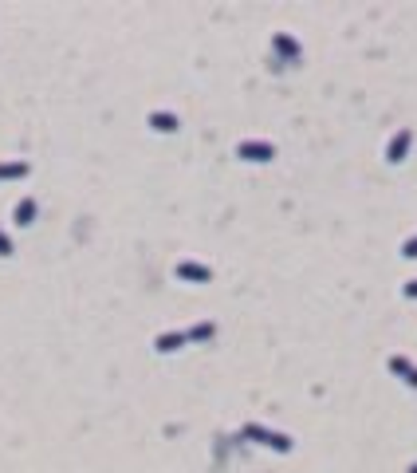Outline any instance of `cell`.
<instances>
[{"instance_id":"obj_5","label":"cell","mask_w":417,"mask_h":473,"mask_svg":"<svg viewBox=\"0 0 417 473\" xmlns=\"http://www.w3.org/2000/svg\"><path fill=\"white\" fill-rule=\"evenodd\" d=\"M390 371H394L406 387H413V391H417V367L406 359V355H390Z\"/></svg>"},{"instance_id":"obj_3","label":"cell","mask_w":417,"mask_h":473,"mask_svg":"<svg viewBox=\"0 0 417 473\" xmlns=\"http://www.w3.org/2000/svg\"><path fill=\"white\" fill-rule=\"evenodd\" d=\"M173 276L185 280V284H208V280H213V268H208V264H197V261H178Z\"/></svg>"},{"instance_id":"obj_1","label":"cell","mask_w":417,"mask_h":473,"mask_svg":"<svg viewBox=\"0 0 417 473\" xmlns=\"http://www.w3.org/2000/svg\"><path fill=\"white\" fill-rule=\"evenodd\" d=\"M244 438H252V442H260V446H268V450H276V453H288V450H291V438H288V434L264 430V426H256V422L244 426Z\"/></svg>"},{"instance_id":"obj_11","label":"cell","mask_w":417,"mask_h":473,"mask_svg":"<svg viewBox=\"0 0 417 473\" xmlns=\"http://www.w3.org/2000/svg\"><path fill=\"white\" fill-rule=\"evenodd\" d=\"M28 174V162H4L0 166V178H24Z\"/></svg>"},{"instance_id":"obj_8","label":"cell","mask_w":417,"mask_h":473,"mask_svg":"<svg viewBox=\"0 0 417 473\" xmlns=\"http://www.w3.org/2000/svg\"><path fill=\"white\" fill-rule=\"evenodd\" d=\"M150 127H154L158 134H173L181 122H178V115H169V111H154L150 115Z\"/></svg>"},{"instance_id":"obj_15","label":"cell","mask_w":417,"mask_h":473,"mask_svg":"<svg viewBox=\"0 0 417 473\" xmlns=\"http://www.w3.org/2000/svg\"><path fill=\"white\" fill-rule=\"evenodd\" d=\"M409 473H417V462H413V465H409Z\"/></svg>"},{"instance_id":"obj_14","label":"cell","mask_w":417,"mask_h":473,"mask_svg":"<svg viewBox=\"0 0 417 473\" xmlns=\"http://www.w3.org/2000/svg\"><path fill=\"white\" fill-rule=\"evenodd\" d=\"M402 292H406V300H417V280H409L406 288H402Z\"/></svg>"},{"instance_id":"obj_10","label":"cell","mask_w":417,"mask_h":473,"mask_svg":"<svg viewBox=\"0 0 417 473\" xmlns=\"http://www.w3.org/2000/svg\"><path fill=\"white\" fill-rule=\"evenodd\" d=\"M213 335H217V323H193V328H189V343H208L213 339Z\"/></svg>"},{"instance_id":"obj_6","label":"cell","mask_w":417,"mask_h":473,"mask_svg":"<svg viewBox=\"0 0 417 473\" xmlns=\"http://www.w3.org/2000/svg\"><path fill=\"white\" fill-rule=\"evenodd\" d=\"M189 343V332H161L158 339H154V347H158L161 355H173V351H181Z\"/></svg>"},{"instance_id":"obj_7","label":"cell","mask_w":417,"mask_h":473,"mask_svg":"<svg viewBox=\"0 0 417 473\" xmlns=\"http://www.w3.org/2000/svg\"><path fill=\"white\" fill-rule=\"evenodd\" d=\"M272 48H276L288 63L299 60V40H296V36H288V32H276V36H272Z\"/></svg>"},{"instance_id":"obj_12","label":"cell","mask_w":417,"mask_h":473,"mask_svg":"<svg viewBox=\"0 0 417 473\" xmlns=\"http://www.w3.org/2000/svg\"><path fill=\"white\" fill-rule=\"evenodd\" d=\"M402 257H406V261H417V237H409V241L402 245Z\"/></svg>"},{"instance_id":"obj_13","label":"cell","mask_w":417,"mask_h":473,"mask_svg":"<svg viewBox=\"0 0 417 473\" xmlns=\"http://www.w3.org/2000/svg\"><path fill=\"white\" fill-rule=\"evenodd\" d=\"M0 257H12V241H8V233H0Z\"/></svg>"},{"instance_id":"obj_4","label":"cell","mask_w":417,"mask_h":473,"mask_svg":"<svg viewBox=\"0 0 417 473\" xmlns=\"http://www.w3.org/2000/svg\"><path fill=\"white\" fill-rule=\"evenodd\" d=\"M409 146H413V131H409V127H402V131L386 142V162H394V166H397V162H406Z\"/></svg>"},{"instance_id":"obj_9","label":"cell","mask_w":417,"mask_h":473,"mask_svg":"<svg viewBox=\"0 0 417 473\" xmlns=\"http://www.w3.org/2000/svg\"><path fill=\"white\" fill-rule=\"evenodd\" d=\"M12 217H16V225H20V229H28V225L36 221V202H32V197H24V202L16 205V213H12Z\"/></svg>"},{"instance_id":"obj_2","label":"cell","mask_w":417,"mask_h":473,"mask_svg":"<svg viewBox=\"0 0 417 473\" xmlns=\"http://www.w3.org/2000/svg\"><path fill=\"white\" fill-rule=\"evenodd\" d=\"M237 158H244V162H272V158H276V146H272V142H260V138H249V142H240V146H237Z\"/></svg>"}]
</instances>
